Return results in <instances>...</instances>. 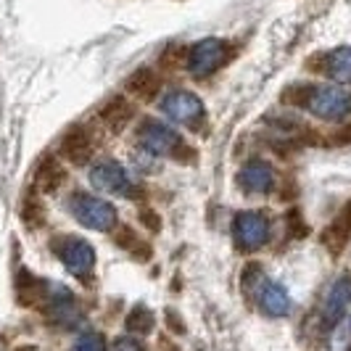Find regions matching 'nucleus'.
I'll return each mask as SVG.
<instances>
[{"mask_svg": "<svg viewBox=\"0 0 351 351\" xmlns=\"http://www.w3.org/2000/svg\"><path fill=\"white\" fill-rule=\"evenodd\" d=\"M228 61V43L219 40V37H206V40H198L193 48L188 51V71L204 80V77H211L214 71L219 69L222 64Z\"/></svg>", "mask_w": 351, "mask_h": 351, "instance_id": "nucleus-5", "label": "nucleus"}, {"mask_svg": "<svg viewBox=\"0 0 351 351\" xmlns=\"http://www.w3.org/2000/svg\"><path fill=\"white\" fill-rule=\"evenodd\" d=\"M254 304L262 309L267 317H285L291 315V296H288V291L282 288L280 282L275 280H267L262 282V288L256 291V296H254Z\"/></svg>", "mask_w": 351, "mask_h": 351, "instance_id": "nucleus-13", "label": "nucleus"}, {"mask_svg": "<svg viewBox=\"0 0 351 351\" xmlns=\"http://www.w3.org/2000/svg\"><path fill=\"white\" fill-rule=\"evenodd\" d=\"M138 219H141V225H145V230H151V232H158V230H161V214L154 211L151 206H141V209H138Z\"/></svg>", "mask_w": 351, "mask_h": 351, "instance_id": "nucleus-28", "label": "nucleus"}, {"mask_svg": "<svg viewBox=\"0 0 351 351\" xmlns=\"http://www.w3.org/2000/svg\"><path fill=\"white\" fill-rule=\"evenodd\" d=\"M285 225H288V235H293V238H304L309 232V225L304 222L301 209H296V206L285 214Z\"/></svg>", "mask_w": 351, "mask_h": 351, "instance_id": "nucleus-25", "label": "nucleus"}, {"mask_svg": "<svg viewBox=\"0 0 351 351\" xmlns=\"http://www.w3.org/2000/svg\"><path fill=\"white\" fill-rule=\"evenodd\" d=\"M319 71H325L335 85H351V48L341 45L330 53H322Z\"/></svg>", "mask_w": 351, "mask_h": 351, "instance_id": "nucleus-15", "label": "nucleus"}, {"mask_svg": "<svg viewBox=\"0 0 351 351\" xmlns=\"http://www.w3.org/2000/svg\"><path fill=\"white\" fill-rule=\"evenodd\" d=\"M48 288H43V280H37L32 272L21 269L16 278V299L21 306H37L40 301L45 299Z\"/></svg>", "mask_w": 351, "mask_h": 351, "instance_id": "nucleus-19", "label": "nucleus"}, {"mask_svg": "<svg viewBox=\"0 0 351 351\" xmlns=\"http://www.w3.org/2000/svg\"><path fill=\"white\" fill-rule=\"evenodd\" d=\"M53 251L58 254V259L64 262V267L69 269L74 278H90L95 269V251L85 238H58L53 241Z\"/></svg>", "mask_w": 351, "mask_h": 351, "instance_id": "nucleus-6", "label": "nucleus"}, {"mask_svg": "<svg viewBox=\"0 0 351 351\" xmlns=\"http://www.w3.org/2000/svg\"><path fill=\"white\" fill-rule=\"evenodd\" d=\"M306 108L328 122H343L351 117V93L338 85H312Z\"/></svg>", "mask_w": 351, "mask_h": 351, "instance_id": "nucleus-2", "label": "nucleus"}, {"mask_svg": "<svg viewBox=\"0 0 351 351\" xmlns=\"http://www.w3.org/2000/svg\"><path fill=\"white\" fill-rule=\"evenodd\" d=\"M269 238V217L262 211H238L232 219V241L241 251H259Z\"/></svg>", "mask_w": 351, "mask_h": 351, "instance_id": "nucleus-4", "label": "nucleus"}, {"mask_svg": "<svg viewBox=\"0 0 351 351\" xmlns=\"http://www.w3.org/2000/svg\"><path fill=\"white\" fill-rule=\"evenodd\" d=\"M161 111L172 122L182 124V127H191V130H198L201 122L206 119V106L191 90H172L161 101Z\"/></svg>", "mask_w": 351, "mask_h": 351, "instance_id": "nucleus-3", "label": "nucleus"}, {"mask_svg": "<svg viewBox=\"0 0 351 351\" xmlns=\"http://www.w3.org/2000/svg\"><path fill=\"white\" fill-rule=\"evenodd\" d=\"M267 280V275H264V269L259 267L256 262L246 264V269H243V275H241V285H243V293H246L248 299L254 301L256 296V291L262 288V282Z\"/></svg>", "mask_w": 351, "mask_h": 351, "instance_id": "nucleus-21", "label": "nucleus"}, {"mask_svg": "<svg viewBox=\"0 0 351 351\" xmlns=\"http://www.w3.org/2000/svg\"><path fill=\"white\" fill-rule=\"evenodd\" d=\"M14 351H40L37 346H19V349H14Z\"/></svg>", "mask_w": 351, "mask_h": 351, "instance_id": "nucleus-33", "label": "nucleus"}, {"mask_svg": "<svg viewBox=\"0 0 351 351\" xmlns=\"http://www.w3.org/2000/svg\"><path fill=\"white\" fill-rule=\"evenodd\" d=\"M64 180H66V169H64V164H61L58 158H43V161H40V167H37V172H35L37 191L53 193V191H58V188L64 185Z\"/></svg>", "mask_w": 351, "mask_h": 351, "instance_id": "nucleus-18", "label": "nucleus"}, {"mask_svg": "<svg viewBox=\"0 0 351 351\" xmlns=\"http://www.w3.org/2000/svg\"><path fill=\"white\" fill-rule=\"evenodd\" d=\"M330 351H351V315H346L330 335Z\"/></svg>", "mask_w": 351, "mask_h": 351, "instance_id": "nucleus-22", "label": "nucleus"}, {"mask_svg": "<svg viewBox=\"0 0 351 351\" xmlns=\"http://www.w3.org/2000/svg\"><path fill=\"white\" fill-rule=\"evenodd\" d=\"M182 56H188V51L175 45V48H169V51L161 56V64L164 66H177V64H182Z\"/></svg>", "mask_w": 351, "mask_h": 351, "instance_id": "nucleus-29", "label": "nucleus"}, {"mask_svg": "<svg viewBox=\"0 0 351 351\" xmlns=\"http://www.w3.org/2000/svg\"><path fill=\"white\" fill-rule=\"evenodd\" d=\"M351 241V201H346L341 211L330 219V225L322 232V246L330 251V256H341Z\"/></svg>", "mask_w": 351, "mask_h": 351, "instance_id": "nucleus-12", "label": "nucleus"}, {"mask_svg": "<svg viewBox=\"0 0 351 351\" xmlns=\"http://www.w3.org/2000/svg\"><path fill=\"white\" fill-rule=\"evenodd\" d=\"M74 351H108L106 349V335L95 333V330L82 333L77 338V343H74Z\"/></svg>", "mask_w": 351, "mask_h": 351, "instance_id": "nucleus-24", "label": "nucleus"}, {"mask_svg": "<svg viewBox=\"0 0 351 351\" xmlns=\"http://www.w3.org/2000/svg\"><path fill=\"white\" fill-rule=\"evenodd\" d=\"M114 241H117V246L124 248V251H132V248L141 243V238H138V232L130 228V225H117V232H114Z\"/></svg>", "mask_w": 351, "mask_h": 351, "instance_id": "nucleus-26", "label": "nucleus"}, {"mask_svg": "<svg viewBox=\"0 0 351 351\" xmlns=\"http://www.w3.org/2000/svg\"><path fill=\"white\" fill-rule=\"evenodd\" d=\"M90 182L98 191H104V193L124 195V198L132 195V180L127 175V169H124L119 161H111V158H106L101 164L90 167Z\"/></svg>", "mask_w": 351, "mask_h": 351, "instance_id": "nucleus-8", "label": "nucleus"}, {"mask_svg": "<svg viewBox=\"0 0 351 351\" xmlns=\"http://www.w3.org/2000/svg\"><path fill=\"white\" fill-rule=\"evenodd\" d=\"M346 143H351V124H343L333 135H328V145H346Z\"/></svg>", "mask_w": 351, "mask_h": 351, "instance_id": "nucleus-30", "label": "nucleus"}, {"mask_svg": "<svg viewBox=\"0 0 351 351\" xmlns=\"http://www.w3.org/2000/svg\"><path fill=\"white\" fill-rule=\"evenodd\" d=\"M349 306H351V275H341L328 288V293H325V301H322V322L328 328H335L343 317L349 315Z\"/></svg>", "mask_w": 351, "mask_h": 351, "instance_id": "nucleus-9", "label": "nucleus"}, {"mask_svg": "<svg viewBox=\"0 0 351 351\" xmlns=\"http://www.w3.org/2000/svg\"><path fill=\"white\" fill-rule=\"evenodd\" d=\"M164 317H167V328H169L172 333H177V335L185 333V322H182V319L177 317L175 309H167V315H164Z\"/></svg>", "mask_w": 351, "mask_h": 351, "instance_id": "nucleus-31", "label": "nucleus"}, {"mask_svg": "<svg viewBox=\"0 0 351 351\" xmlns=\"http://www.w3.org/2000/svg\"><path fill=\"white\" fill-rule=\"evenodd\" d=\"M132 119H135V104L122 98V95L111 98V101L101 108V122H104L111 132H122Z\"/></svg>", "mask_w": 351, "mask_h": 351, "instance_id": "nucleus-16", "label": "nucleus"}, {"mask_svg": "<svg viewBox=\"0 0 351 351\" xmlns=\"http://www.w3.org/2000/svg\"><path fill=\"white\" fill-rule=\"evenodd\" d=\"M309 90L312 85H291V88L282 93V101L293 106H304L306 108V101H309Z\"/></svg>", "mask_w": 351, "mask_h": 351, "instance_id": "nucleus-27", "label": "nucleus"}, {"mask_svg": "<svg viewBox=\"0 0 351 351\" xmlns=\"http://www.w3.org/2000/svg\"><path fill=\"white\" fill-rule=\"evenodd\" d=\"M154 325H156V317H154V312L148 306H143V304L132 306L127 319H124V330L130 335H148L154 330Z\"/></svg>", "mask_w": 351, "mask_h": 351, "instance_id": "nucleus-20", "label": "nucleus"}, {"mask_svg": "<svg viewBox=\"0 0 351 351\" xmlns=\"http://www.w3.org/2000/svg\"><path fill=\"white\" fill-rule=\"evenodd\" d=\"M21 217H24V222L29 225V228H40L43 222H45V209H43V204L37 201V198H27L24 201V206H21Z\"/></svg>", "mask_w": 351, "mask_h": 351, "instance_id": "nucleus-23", "label": "nucleus"}, {"mask_svg": "<svg viewBox=\"0 0 351 351\" xmlns=\"http://www.w3.org/2000/svg\"><path fill=\"white\" fill-rule=\"evenodd\" d=\"M69 211L71 217L85 225L88 230H98V232H111V230L119 225V217H117V209L98 198L93 193H85V191H77V193L69 195Z\"/></svg>", "mask_w": 351, "mask_h": 351, "instance_id": "nucleus-1", "label": "nucleus"}, {"mask_svg": "<svg viewBox=\"0 0 351 351\" xmlns=\"http://www.w3.org/2000/svg\"><path fill=\"white\" fill-rule=\"evenodd\" d=\"M111 351H143V346L132 338V335H124V338H119V341L114 343V349Z\"/></svg>", "mask_w": 351, "mask_h": 351, "instance_id": "nucleus-32", "label": "nucleus"}, {"mask_svg": "<svg viewBox=\"0 0 351 351\" xmlns=\"http://www.w3.org/2000/svg\"><path fill=\"white\" fill-rule=\"evenodd\" d=\"M48 299V317H51L53 325L58 328H74L77 319H80V312H77V304H74V296L71 291H66L64 285H51V291L45 293Z\"/></svg>", "mask_w": 351, "mask_h": 351, "instance_id": "nucleus-11", "label": "nucleus"}, {"mask_svg": "<svg viewBox=\"0 0 351 351\" xmlns=\"http://www.w3.org/2000/svg\"><path fill=\"white\" fill-rule=\"evenodd\" d=\"M93 135L88 127H71L61 141V156L71 164H88L93 158Z\"/></svg>", "mask_w": 351, "mask_h": 351, "instance_id": "nucleus-14", "label": "nucleus"}, {"mask_svg": "<svg viewBox=\"0 0 351 351\" xmlns=\"http://www.w3.org/2000/svg\"><path fill=\"white\" fill-rule=\"evenodd\" d=\"M127 93L135 95V98H141V101H145V104H151L158 93H161V77H158L154 69L143 66V69L130 74V80H127Z\"/></svg>", "mask_w": 351, "mask_h": 351, "instance_id": "nucleus-17", "label": "nucleus"}, {"mask_svg": "<svg viewBox=\"0 0 351 351\" xmlns=\"http://www.w3.org/2000/svg\"><path fill=\"white\" fill-rule=\"evenodd\" d=\"M138 141L154 156H175V151L182 145L180 135L169 124L151 119V117H143L141 127H138Z\"/></svg>", "mask_w": 351, "mask_h": 351, "instance_id": "nucleus-7", "label": "nucleus"}, {"mask_svg": "<svg viewBox=\"0 0 351 351\" xmlns=\"http://www.w3.org/2000/svg\"><path fill=\"white\" fill-rule=\"evenodd\" d=\"M238 185L248 195L269 193L275 188V169L267 161H262V158H254V161H248L246 167L238 172Z\"/></svg>", "mask_w": 351, "mask_h": 351, "instance_id": "nucleus-10", "label": "nucleus"}]
</instances>
